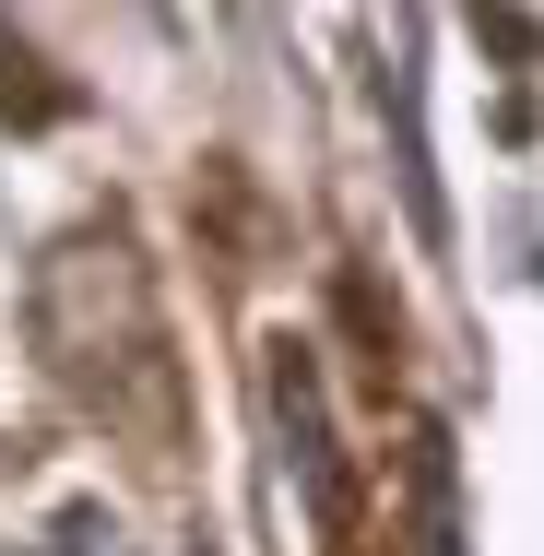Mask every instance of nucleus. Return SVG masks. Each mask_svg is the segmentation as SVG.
<instances>
[{
    "label": "nucleus",
    "mask_w": 544,
    "mask_h": 556,
    "mask_svg": "<svg viewBox=\"0 0 544 556\" xmlns=\"http://www.w3.org/2000/svg\"><path fill=\"white\" fill-rule=\"evenodd\" d=\"M273 427H284V462H296V485H308V509H320V521H343V473H331L320 379H308V355H296V343L273 355Z\"/></svg>",
    "instance_id": "obj_1"
}]
</instances>
